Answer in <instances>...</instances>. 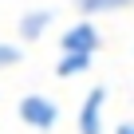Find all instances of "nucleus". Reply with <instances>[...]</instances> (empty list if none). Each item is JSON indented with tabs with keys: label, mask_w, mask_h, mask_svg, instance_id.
<instances>
[{
	"label": "nucleus",
	"mask_w": 134,
	"mask_h": 134,
	"mask_svg": "<svg viewBox=\"0 0 134 134\" xmlns=\"http://www.w3.org/2000/svg\"><path fill=\"white\" fill-rule=\"evenodd\" d=\"M118 134H134V126H118Z\"/></svg>",
	"instance_id": "6e6552de"
},
{
	"label": "nucleus",
	"mask_w": 134,
	"mask_h": 134,
	"mask_svg": "<svg viewBox=\"0 0 134 134\" xmlns=\"http://www.w3.org/2000/svg\"><path fill=\"white\" fill-rule=\"evenodd\" d=\"M99 47V32L91 20H79L75 28H67L63 32V51H83V55H95Z\"/></svg>",
	"instance_id": "f03ea898"
},
{
	"label": "nucleus",
	"mask_w": 134,
	"mask_h": 134,
	"mask_svg": "<svg viewBox=\"0 0 134 134\" xmlns=\"http://www.w3.org/2000/svg\"><path fill=\"white\" fill-rule=\"evenodd\" d=\"M75 4H79L87 16H95V12H118V8H130L134 0H75Z\"/></svg>",
	"instance_id": "423d86ee"
},
{
	"label": "nucleus",
	"mask_w": 134,
	"mask_h": 134,
	"mask_svg": "<svg viewBox=\"0 0 134 134\" xmlns=\"http://www.w3.org/2000/svg\"><path fill=\"white\" fill-rule=\"evenodd\" d=\"M47 24H51V12H43V8H40V12H28V16L20 20V36H24V40H40Z\"/></svg>",
	"instance_id": "20e7f679"
},
{
	"label": "nucleus",
	"mask_w": 134,
	"mask_h": 134,
	"mask_svg": "<svg viewBox=\"0 0 134 134\" xmlns=\"http://www.w3.org/2000/svg\"><path fill=\"white\" fill-rule=\"evenodd\" d=\"M103 103H107V91L95 87V91L87 95L83 110H79V130H83V134H99V130H103Z\"/></svg>",
	"instance_id": "7ed1b4c3"
},
{
	"label": "nucleus",
	"mask_w": 134,
	"mask_h": 134,
	"mask_svg": "<svg viewBox=\"0 0 134 134\" xmlns=\"http://www.w3.org/2000/svg\"><path fill=\"white\" fill-rule=\"evenodd\" d=\"M20 118L28 126H36V130H51L55 118H59V107L51 99H43V95H28V99H20Z\"/></svg>",
	"instance_id": "f257e3e1"
},
{
	"label": "nucleus",
	"mask_w": 134,
	"mask_h": 134,
	"mask_svg": "<svg viewBox=\"0 0 134 134\" xmlns=\"http://www.w3.org/2000/svg\"><path fill=\"white\" fill-rule=\"evenodd\" d=\"M91 59L95 55H83V51H63V59H59V67H55V71L67 79V75H79V71H87V67H91Z\"/></svg>",
	"instance_id": "39448f33"
},
{
	"label": "nucleus",
	"mask_w": 134,
	"mask_h": 134,
	"mask_svg": "<svg viewBox=\"0 0 134 134\" xmlns=\"http://www.w3.org/2000/svg\"><path fill=\"white\" fill-rule=\"evenodd\" d=\"M12 63H20V51L8 47V43H0V67H12Z\"/></svg>",
	"instance_id": "0eeeda50"
}]
</instances>
